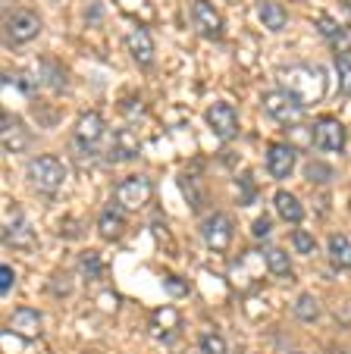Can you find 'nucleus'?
<instances>
[{"label": "nucleus", "mask_w": 351, "mask_h": 354, "mask_svg": "<svg viewBox=\"0 0 351 354\" xmlns=\"http://www.w3.org/2000/svg\"><path fill=\"white\" fill-rule=\"evenodd\" d=\"M264 113L270 116L273 122H279V126H298V122L305 120L307 107L291 91L276 88V91H267L264 94Z\"/></svg>", "instance_id": "1"}, {"label": "nucleus", "mask_w": 351, "mask_h": 354, "mask_svg": "<svg viewBox=\"0 0 351 354\" xmlns=\"http://www.w3.org/2000/svg\"><path fill=\"white\" fill-rule=\"evenodd\" d=\"M28 182H32L38 192L44 194H53L57 188L63 185V179H66V167H63L60 157H51V154H38L28 160V169H26Z\"/></svg>", "instance_id": "2"}, {"label": "nucleus", "mask_w": 351, "mask_h": 354, "mask_svg": "<svg viewBox=\"0 0 351 354\" xmlns=\"http://www.w3.org/2000/svg\"><path fill=\"white\" fill-rule=\"evenodd\" d=\"M38 35H41V16L35 13V10L19 7L7 16V22H3V38H7V44H13V47L28 44V41H35Z\"/></svg>", "instance_id": "3"}, {"label": "nucleus", "mask_w": 351, "mask_h": 354, "mask_svg": "<svg viewBox=\"0 0 351 354\" xmlns=\"http://www.w3.org/2000/svg\"><path fill=\"white\" fill-rule=\"evenodd\" d=\"M154 194V185L147 176L135 173V176H126V179L116 182V192H113V201L120 204L123 210H141L151 201Z\"/></svg>", "instance_id": "4"}, {"label": "nucleus", "mask_w": 351, "mask_h": 354, "mask_svg": "<svg viewBox=\"0 0 351 354\" xmlns=\"http://www.w3.org/2000/svg\"><path fill=\"white\" fill-rule=\"evenodd\" d=\"M3 241L10 248H19V251H28L35 248V235H32V223L22 214L19 204H10L7 214H3Z\"/></svg>", "instance_id": "5"}, {"label": "nucleus", "mask_w": 351, "mask_h": 354, "mask_svg": "<svg viewBox=\"0 0 351 354\" xmlns=\"http://www.w3.org/2000/svg\"><path fill=\"white\" fill-rule=\"evenodd\" d=\"M201 239L210 251H226L235 239V223H232L229 214H210L204 223H201Z\"/></svg>", "instance_id": "6"}, {"label": "nucleus", "mask_w": 351, "mask_h": 354, "mask_svg": "<svg viewBox=\"0 0 351 354\" xmlns=\"http://www.w3.org/2000/svg\"><path fill=\"white\" fill-rule=\"evenodd\" d=\"M0 141H3L7 154H26L32 147L35 135L28 132V126L16 113H3V120H0Z\"/></svg>", "instance_id": "7"}, {"label": "nucleus", "mask_w": 351, "mask_h": 354, "mask_svg": "<svg viewBox=\"0 0 351 354\" xmlns=\"http://www.w3.org/2000/svg\"><path fill=\"white\" fill-rule=\"evenodd\" d=\"M311 138H314V145H317V151H323V154H339L345 147V126L336 116H320L311 129Z\"/></svg>", "instance_id": "8"}, {"label": "nucleus", "mask_w": 351, "mask_h": 354, "mask_svg": "<svg viewBox=\"0 0 351 354\" xmlns=\"http://www.w3.org/2000/svg\"><path fill=\"white\" fill-rule=\"evenodd\" d=\"M192 22H195L201 38H207V41L223 38V28H226L223 16H219V10L213 7L210 0H192Z\"/></svg>", "instance_id": "9"}, {"label": "nucleus", "mask_w": 351, "mask_h": 354, "mask_svg": "<svg viewBox=\"0 0 351 354\" xmlns=\"http://www.w3.org/2000/svg\"><path fill=\"white\" fill-rule=\"evenodd\" d=\"M207 126L213 129V135L223 141L235 138L239 135V113H235V107L232 104H226V100H217V104H210L207 107Z\"/></svg>", "instance_id": "10"}, {"label": "nucleus", "mask_w": 351, "mask_h": 354, "mask_svg": "<svg viewBox=\"0 0 351 354\" xmlns=\"http://www.w3.org/2000/svg\"><path fill=\"white\" fill-rule=\"evenodd\" d=\"M104 132H107L104 116H100L98 110H88V113H82L79 120H75L73 141L79 147H85V151H94V147L100 145V138H104Z\"/></svg>", "instance_id": "11"}, {"label": "nucleus", "mask_w": 351, "mask_h": 354, "mask_svg": "<svg viewBox=\"0 0 351 354\" xmlns=\"http://www.w3.org/2000/svg\"><path fill=\"white\" fill-rule=\"evenodd\" d=\"M295 163H298V151L291 145L276 141V145L267 147V173H270L273 179H289V176L295 173Z\"/></svg>", "instance_id": "12"}, {"label": "nucleus", "mask_w": 351, "mask_h": 354, "mask_svg": "<svg viewBox=\"0 0 351 354\" xmlns=\"http://www.w3.org/2000/svg\"><path fill=\"white\" fill-rule=\"evenodd\" d=\"M7 329L13 335H22V339H38L44 333V317L35 308H16L7 320Z\"/></svg>", "instance_id": "13"}, {"label": "nucleus", "mask_w": 351, "mask_h": 354, "mask_svg": "<svg viewBox=\"0 0 351 354\" xmlns=\"http://www.w3.org/2000/svg\"><path fill=\"white\" fill-rule=\"evenodd\" d=\"M182 333V317L179 310L172 308V304H163V308L154 310L151 317V335L157 342H172L176 335Z\"/></svg>", "instance_id": "14"}, {"label": "nucleus", "mask_w": 351, "mask_h": 354, "mask_svg": "<svg viewBox=\"0 0 351 354\" xmlns=\"http://www.w3.org/2000/svg\"><path fill=\"white\" fill-rule=\"evenodd\" d=\"M129 44V54H132V60L138 63L141 69H151L154 66V54H157V47H154V38L147 28H132L126 38Z\"/></svg>", "instance_id": "15"}, {"label": "nucleus", "mask_w": 351, "mask_h": 354, "mask_svg": "<svg viewBox=\"0 0 351 354\" xmlns=\"http://www.w3.org/2000/svg\"><path fill=\"white\" fill-rule=\"evenodd\" d=\"M98 232L104 241H116L123 232H126V210L113 201V204H107L104 210H100L98 216Z\"/></svg>", "instance_id": "16"}, {"label": "nucleus", "mask_w": 351, "mask_h": 354, "mask_svg": "<svg viewBox=\"0 0 351 354\" xmlns=\"http://www.w3.org/2000/svg\"><path fill=\"white\" fill-rule=\"evenodd\" d=\"M138 151H141L138 135H135L132 129H120L116 141H113V147H110V160H132V157H138Z\"/></svg>", "instance_id": "17"}, {"label": "nucleus", "mask_w": 351, "mask_h": 354, "mask_svg": "<svg viewBox=\"0 0 351 354\" xmlns=\"http://www.w3.org/2000/svg\"><path fill=\"white\" fill-rule=\"evenodd\" d=\"M273 207H276L279 220H285V223H298L301 216H305V204H301L291 192H276L273 194Z\"/></svg>", "instance_id": "18"}, {"label": "nucleus", "mask_w": 351, "mask_h": 354, "mask_svg": "<svg viewBox=\"0 0 351 354\" xmlns=\"http://www.w3.org/2000/svg\"><path fill=\"white\" fill-rule=\"evenodd\" d=\"M258 19L264 22V28H270V32H282L285 22H289V13H285V7L276 3V0H260Z\"/></svg>", "instance_id": "19"}, {"label": "nucleus", "mask_w": 351, "mask_h": 354, "mask_svg": "<svg viewBox=\"0 0 351 354\" xmlns=\"http://www.w3.org/2000/svg\"><path fill=\"white\" fill-rule=\"evenodd\" d=\"M326 254H330V263L336 270H351V241L345 235H330V245H326Z\"/></svg>", "instance_id": "20"}, {"label": "nucleus", "mask_w": 351, "mask_h": 354, "mask_svg": "<svg viewBox=\"0 0 351 354\" xmlns=\"http://www.w3.org/2000/svg\"><path fill=\"white\" fill-rule=\"evenodd\" d=\"M317 28H320V35H323V38L330 41L332 47H336V54H339V50H348V32H345V28H339L336 19H330V16H320Z\"/></svg>", "instance_id": "21"}, {"label": "nucleus", "mask_w": 351, "mask_h": 354, "mask_svg": "<svg viewBox=\"0 0 351 354\" xmlns=\"http://www.w3.org/2000/svg\"><path fill=\"white\" fill-rule=\"evenodd\" d=\"M264 267H267V273L279 276V279L291 276V261H289V254H285L282 248H267L264 251Z\"/></svg>", "instance_id": "22"}, {"label": "nucleus", "mask_w": 351, "mask_h": 354, "mask_svg": "<svg viewBox=\"0 0 351 354\" xmlns=\"http://www.w3.org/2000/svg\"><path fill=\"white\" fill-rule=\"evenodd\" d=\"M291 314H295V320H301V323H314L320 317V304H317V298L314 295H298L295 298V304H291Z\"/></svg>", "instance_id": "23"}, {"label": "nucleus", "mask_w": 351, "mask_h": 354, "mask_svg": "<svg viewBox=\"0 0 351 354\" xmlns=\"http://www.w3.org/2000/svg\"><path fill=\"white\" fill-rule=\"evenodd\" d=\"M332 63H336V75H339V94L348 97L351 94V54L348 50H339V54L332 57Z\"/></svg>", "instance_id": "24"}, {"label": "nucleus", "mask_w": 351, "mask_h": 354, "mask_svg": "<svg viewBox=\"0 0 351 354\" xmlns=\"http://www.w3.org/2000/svg\"><path fill=\"white\" fill-rule=\"evenodd\" d=\"M41 85L57 88V91H63V88H66V82H63V69H60V63L41 60Z\"/></svg>", "instance_id": "25"}, {"label": "nucleus", "mask_w": 351, "mask_h": 354, "mask_svg": "<svg viewBox=\"0 0 351 354\" xmlns=\"http://www.w3.org/2000/svg\"><path fill=\"white\" fill-rule=\"evenodd\" d=\"M198 345H201V351H204V354H229V345H226V339L219 333H213V329L201 333Z\"/></svg>", "instance_id": "26"}, {"label": "nucleus", "mask_w": 351, "mask_h": 354, "mask_svg": "<svg viewBox=\"0 0 351 354\" xmlns=\"http://www.w3.org/2000/svg\"><path fill=\"white\" fill-rule=\"evenodd\" d=\"M82 273H85L88 279H98V276L104 273V261H100L94 251H85V254H82Z\"/></svg>", "instance_id": "27"}, {"label": "nucleus", "mask_w": 351, "mask_h": 354, "mask_svg": "<svg viewBox=\"0 0 351 354\" xmlns=\"http://www.w3.org/2000/svg\"><path fill=\"white\" fill-rule=\"evenodd\" d=\"M291 245L298 248L301 254H314L317 241H314V235H311V232H305V229H295V232H291Z\"/></svg>", "instance_id": "28"}, {"label": "nucleus", "mask_w": 351, "mask_h": 354, "mask_svg": "<svg viewBox=\"0 0 351 354\" xmlns=\"http://www.w3.org/2000/svg\"><path fill=\"white\" fill-rule=\"evenodd\" d=\"M163 286H166V292H170L172 298H186L188 295V282L182 279V276H166Z\"/></svg>", "instance_id": "29"}, {"label": "nucleus", "mask_w": 351, "mask_h": 354, "mask_svg": "<svg viewBox=\"0 0 351 354\" xmlns=\"http://www.w3.org/2000/svg\"><path fill=\"white\" fill-rule=\"evenodd\" d=\"M305 173H307V179L311 182H330L332 179V169L323 167V163H307Z\"/></svg>", "instance_id": "30"}, {"label": "nucleus", "mask_w": 351, "mask_h": 354, "mask_svg": "<svg viewBox=\"0 0 351 354\" xmlns=\"http://www.w3.org/2000/svg\"><path fill=\"white\" fill-rule=\"evenodd\" d=\"M13 282H16L13 267H10V263H3V267H0V295H10V292H13Z\"/></svg>", "instance_id": "31"}, {"label": "nucleus", "mask_w": 351, "mask_h": 354, "mask_svg": "<svg viewBox=\"0 0 351 354\" xmlns=\"http://www.w3.org/2000/svg\"><path fill=\"white\" fill-rule=\"evenodd\" d=\"M270 232H273V229H270V216H260V220L251 226V235H254V239H267Z\"/></svg>", "instance_id": "32"}, {"label": "nucleus", "mask_w": 351, "mask_h": 354, "mask_svg": "<svg viewBox=\"0 0 351 354\" xmlns=\"http://www.w3.org/2000/svg\"><path fill=\"white\" fill-rule=\"evenodd\" d=\"M342 13H345V22H348V28H351V0H342Z\"/></svg>", "instance_id": "33"}]
</instances>
